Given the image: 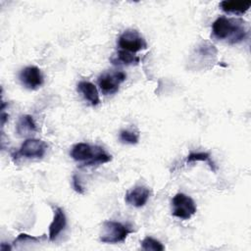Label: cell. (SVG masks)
<instances>
[{"label": "cell", "mask_w": 251, "mask_h": 251, "mask_svg": "<svg viewBox=\"0 0 251 251\" xmlns=\"http://www.w3.org/2000/svg\"><path fill=\"white\" fill-rule=\"evenodd\" d=\"M71 157L81 163V167H91L108 163L112 160V156L98 145L91 146L85 142L75 144L71 150Z\"/></svg>", "instance_id": "7a4b0ae2"}, {"label": "cell", "mask_w": 251, "mask_h": 251, "mask_svg": "<svg viewBox=\"0 0 251 251\" xmlns=\"http://www.w3.org/2000/svg\"><path fill=\"white\" fill-rule=\"evenodd\" d=\"M132 232L133 230L127 225L115 221H105L101 226L99 240L103 243L111 244L124 242L128 234Z\"/></svg>", "instance_id": "3957f363"}, {"label": "cell", "mask_w": 251, "mask_h": 251, "mask_svg": "<svg viewBox=\"0 0 251 251\" xmlns=\"http://www.w3.org/2000/svg\"><path fill=\"white\" fill-rule=\"evenodd\" d=\"M73 187L74 189L79 193V194H84V188L83 186L81 185V182H80V179L79 177L76 176V175H74L73 176Z\"/></svg>", "instance_id": "d6986e66"}, {"label": "cell", "mask_w": 251, "mask_h": 251, "mask_svg": "<svg viewBox=\"0 0 251 251\" xmlns=\"http://www.w3.org/2000/svg\"><path fill=\"white\" fill-rule=\"evenodd\" d=\"M221 9L227 13L233 15H243L251 7V1H238V0H225L220 3Z\"/></svg>", "instance_id": "4fadbf2b"}, {"label": "cell", "mask_w": 251, "mask_h": 251, "mask_svg": "<svg viewBox=\"0 0 251 251\" xmlns=\"http://www.w3.org/2000/svg\"><path fill=\"white\" fill-rule=\"evenodd\" d=\"M126 78V75L122 71H109L98 76V85L105 95H111L118 92L120 84Z\"/></svg>", "instance_id": "8992f818"}, {"label": "cell", "mask_w": 251, "mask_h": 251, "mask_svg": "<svg viewBox=\"0 0 251 251\" xmlns=\"http://www.w3.org/2000/svg\"><path fill=\"white\" fill-rule=\"evenodd\" d=\"M198 161H202V162H207L210 169L215 173L216 172V165L215 163L212 161L211 156L209 153L207 152H191L186 159L187 163H192V162H198Z\"/></svg>", "instance_id": "9a60e30c"}, {"label": "cell", "mask_w": 251, "mask_h": 251, "mask_svg": "<svg viewBox=\"0 0 251 251\" xmlns=\"http://www.w3.org/2000/svg\"><path fill=\"white\" fill-rule=\"evenodd\" d=\"M139 57L134 55L133 53L125 51V50H119L117 54L111 58V62L114 65L117 64H123L126 66H130V65H137L139 63Z\"/></svg>", "instance_id": "5bb4252c"}, {"label": "cell", "mask_w": 251, "mask_h": 251, "mask_svg": "<svg viewBox=\"0 0 251 251\" xmlns=\"http://www.w3.org/2000/svg\"><path fill=\"white\" fill-rule=\"evenodd\" d=\"M48 145L37 138H27L21 145L17 156L25 157L27 159H40L45 155Z\"/></svg>", "instance_id": "52a82bcc"}, {"label": "cell", "mask_w": 251, "mask_h": 251, "mask_svg": "<svg viewBox=\"0 0 251 251\" xmlns=\"http://www.w3.org/2000/svg\"><path fill=\"white\" fill-rule=\"evenodd\" d=\"M141 248L145 251H150V250H153V251H163L165 249L164 245L157 239L151 237V236H146L144 237L141 242Z\"/></svg>", "instance_id": "2e32d148"}, {"label": "cell", "mask_w": 251, "mask_h": 251, "mask_svg": "<svg viewBox=\"0 0 251 251\" xmlns=\"http://www.w3.org/2000/svg\"><path fill=\"white\" fill-rule=\"evenodd\" d=\"M120 140L126 144H137L139 141V133L131 129H123L119 135Z\"/></svg>", "instance_id": "e0dca14e"}, {"label": "cell", "mask_w": 251, "mask_h": 251, "mask_svg": "<svg viewBox=\"0 0 251 251\" xmlns=\"http://www.w3.org/2000/svg\"><path fill=\"white\" fill-rule=\"evenodd\" d=\"M172 215L181 220H189L197 211L195 202L184 193H176L172 199Z\"/></svg>", "instance_id": "277c9868"}, {"label": "cell", "mask_w": 251, "mask_h": 251, "mask_svg": "<svg viewBox=\"0 0 251 251\" xmlns=\"http://www.w3.org/2000/svg\"><path fill=\"white\" fill-rule=\"evenodd\" d=\"M19 78L21 83L29 90L39 88L44 82L41 71L36 66H27L24 68L19 75Z\"/></svg>", "instance_id": "ba28073f"}, {"label": "cell", "mask_w": 251, "mask_h": 251, "mask_svg": "<svg viewBox=\"0 0 251 251\" xmlns=\"http://www.w3.org/2000/svg\"><path fill=\"white\" fill-rule=\"evenodd\" d=\"M118 45L121 50L130 53H136L147 48V43L144 37L136 29L125 30L118 39Z\"/></svg>", "instance_id": "5b68a950"}, {"label": "cell", "mask_w": 251, "mask_h": 251, "mask_svg": "<svg viewBox=\"0 0 251 251\" xmlns=\"http://www.w3.org/2000/svg\"><path fill=\"white\" fill-rule=\"evenodd\" d=\"M248 30L242 19L225 16L216 19L212 25V34L218 40H226L229 44H236L244 40Z\"/></svg>", "instance_id": "6da1fadb"}, {"label": "cell", "mask_w": 251, "mask_h": 251, "mask_svg": "<svg viewBox=\"0 0 251 251\" xmlns=\"http://www.w3.org/2000/svg\"><path fill=\"white\" fill-rule=\"evenodd\" d=\"M9 119V115L7 113H5L4 111H1V126H3L5 125V123L8 121Z\"/></svg>", "instance_id": "ffe728a7"}, {"label": "cell", "mask_w": 251, "mask_h": 251, "mask_svg": "<svg viewBox=\"0 0 251 251\" xmlns=\"http://www.w3.org/2000/svg\"><path fill=\"white\" fill-rule=\"evenodd\" d=\"M67 226V218L64 213V210L60 207L54 209V216L51 224L49 225V240L54 241L59 234L65 229Z\"/></svg>", "instance_id": "30bf717a"}, {"label": "cell", "mask_w": 251, "mask_h": 251, "mask_svg": "<svg viewBox=\"0 0 251 251\" xmlns=\"http://www.w3.org/2000/svg\"><path fill=\"white\" fill-rule=\"evenodd\" d=\"M76 89L83 96V98L87 102L90 103V105L97 106L100 103V97H99L98 90H97L95 84H93L92 82L86 81V80L79 81L77 83Z\"/></svg>", "instance_id": "8fae6325"}, {"label": "cell", "mask_w": 251, "mask_h": 251, "mask_svg": "<svg viewBox=\"0 0 251 251\" xmlns=\"http://www.w3.org/2000/svg\"><path fill=\"white\" fill-rule=\"evenodd\" d=\"M12 249V246L9 245V244H6L5 242H2L1 245H0V250L1 251H8V250H11Z\"/></svg>", "instance_id": "44dd1931"}, {"label": "cell", "mask_w": 251, "mask_h": 251, "mask_svg": "<svg viewBox=\"0 0 251 251\" xmlns=\"http://www.w3.org/2000/svg\"><path fill=\"white\" fill-rule=\"evenodd\" d=\"M37 131L36 124L33 118L29 115H22L20 116L17 125H16V132L21 137L28 136Z\"/></svg>", "instance_id": "7c38bea8"}, {"label": "cell", "mask_w": 251, "mask_h": 251, "mask_svg": "<svg viewBox=\"0 0 251 251\" xmlns=\"http://www.w3.org/2000/svg\"><path fill=\"white\" fill-rule=\"evenodd\" d=\"M42 237H36V236H31L26 233H21L18 235V237L14 240L13 245L16 246L19 243H38Z\"/></svg>", "instance_id": "ac0fdd59"}, {"label": "cell", "mask_w": 251, "mask_h": 251, "mask_svg": "<svg viewBox=\"0 0 251 251\" xmlns=\"http://www.w3.org/2000/svg\"><path fill=\"white\" fill-rule=\"evenodd\" d=\"M151 191L148 187L143 185H137L126 193L125 201L130 206L140 208L147 203Z\"/></svg>", "instance_id": "9c48e42d"}]
</instances>
